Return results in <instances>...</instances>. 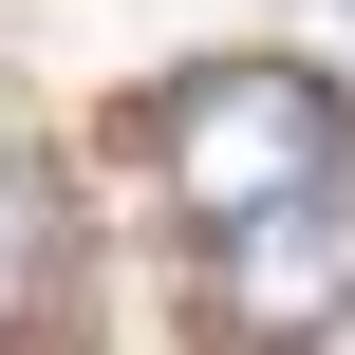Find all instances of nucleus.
Returning a JSON list of instances; mask_svg holds the SVG:
<instances>
[{
  "label": "nucleus",
  "mask_w": 355,
  "mask_h": 355,
  "mask_svg": "<svg viewBox=\"0 0 355 355\" xmlns=\"http://www.w3.org/2000/svg\"><path fill=\"white\" fill-rule=\"evenodd\" d=\"M337 168V94L318 75H187L168 94V206L225 243V225H262V206H300Z\"/></svg>",
  "instance_id": "f257e3e1"
},
{
  "label": "nucleus",
  "mask_w": 355,
  "mask_h": 355,
  "mask_svg": "<svg viewBox=\"0 0 355 355\" xmlns=\"http://www.w3.org/2000/svg\"><path fill=\"white\" fill-rule=\"evenodd\" d=\"M318 318H355V187H337V168H318L300 206L225 225V337L281 355V337H318Z\"/></svg>",
  "instance_id": "f03ea898"
},
{
  "label": "nucleus",
  "mask_w": 355,
  "mask_h": 355,
  "mask_svg": "<svg viewBox=\"0 0 355 355\" xmlns=\"http://www.w3.org/2000/svg\"><path fill=\"white\" fill-rule=\"evenodd\" d=\"M19 300H37V187L0 168V318H19Z\"/></svg>",
  "instance_id": "7ed1b4c3"
}]
</instances>
